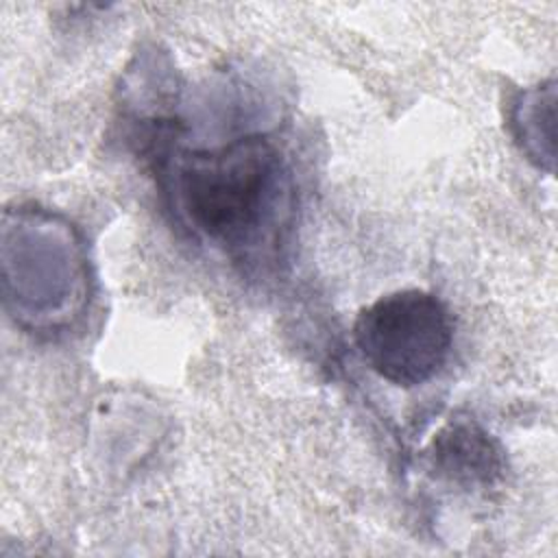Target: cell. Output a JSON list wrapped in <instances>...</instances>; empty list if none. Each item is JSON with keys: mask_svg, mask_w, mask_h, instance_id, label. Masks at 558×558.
<instances>
[{"mask_svg": "<svg viewBox=\"0 0 558 558\" xmlns=\"http://www.w3.org/2000/svg\"><path fill=\"white\" fill-rule=\"evenodd\" d=\"M366 364L395 386L432 379L451 349V318L438 296L425 290H399L364 307L353 327Z\"/></svg>", "mask_w": 558, "mask_h": 558, "instance_id": "cell-2", "label": "cell"}, {"mask_svg": "<svg viewBox=\"0 0 558 558\" xmlns=\"http://www.w3.org/2000/svg\"><path fill=\"white\" fill-rule=\"evenodd\" d=\"M438 460L445 471H451L456 477L488 480L497 469L495 453L484 434H473L471 429H453L451 436H445L438 445Z\"/></svg>", "mask_w": 558, "mask_h": 558, "instance_id": "cell-3", "label": "cell"}, {"mask_svg": "<svg viewBox=\"0 0 558 558\" xmlns=\"http://www.w3.org/2000/svg\"><path fill=\"white\" fill-rule=\"evenodd\" d=\"M277 181L275 148L264 140H242L190 157L181 170V196L203 233L240 244L255 233L270 209Z\"/></svg>", "mask_w": 558, "mask_h": 558, "instance_id": "cell-1", "label": "cell"}]
</instances>
